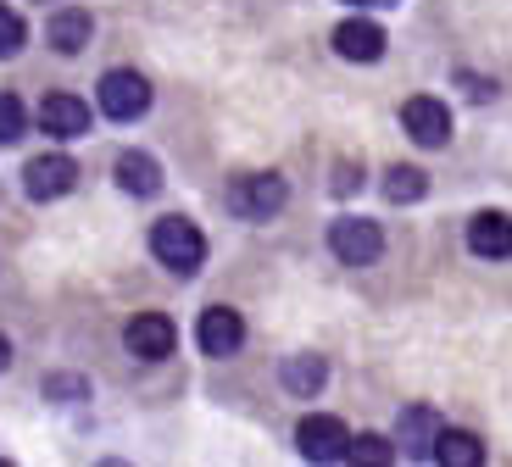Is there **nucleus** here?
<instances>
[{"label": "nucleus", "instance_id": "22", "mask_svg": "<svg viewBox=\"0 0 512 467\" xmlns=\"http://www.w3.org/2000/svg\"><path fill=\"white\" fill-rule=\"evenodd\" d=\"M351 6H362V0H351Z\"/></svg>", "mask_w": 512, "mask_h": 467}, {"label": "nucleus", "instance_id": "16", "mask_svg": "<svg viewBox=\"0 0 512 467\" xmlns=\"http://www.w3.org/2000/svg\"><path fill=\"white\" fill-rule=\"evenodd\" d=\"M90 28H95L90 12H56L51 17V45L73 56V51H84V45H90Z\"/></svg>", "mask_w": 512, "mask_h": 467}, {"label": "nucleus", "instance_id": "7", "mask_svg": "<svg viewBox=\"0 0 512 467\" xmlns=\"http://www.w3.org/2000/svg\"><path fill=\"white\" fill-rule=\"evenodd\" d=\"M78 184V162L73 156H34L23 173V190L34 195V201H56V195H67Z\"/></svg>", "mask_w": 512, "mask_h": 467}, {"label": "nucleus", "instance_id": "2", "mask_svg": "<svg viewBox=\"0 0 512 467\" xmlns=\"http://www.w3.org/2000/svg\"><path fill=\"white\" fill-rule=\"evenodd\" d=\"M329 251L346 267H373L384 256V228L373 223V217H340V223L329 228Z\"/></svg>", "mask_w": 512, "mask_h": 467}, {"label": "nucleus", "instance_id": "18", "mask_svg": "<svg viewBox=\"0 0 512 467\" xmlns=\"http://www.w3.org/2000/svg\"><path fill=\"white\" fill-rule=\"evenodd\" d=\"M390 456H396V445H390V440H379V434H357V440H346V456H340V462L373 467V462H390Z\"/></svg>", "mask_w": 512, "mask_h": 467}, {"label": "nucleus", "instance_id": "1", "mask_svg": "<svg viewBox=\"0 0 512 467\" xmlns=\"http://www.w3.org/2000/svg\"><path fill=\"white\" fill-rule=\"evenodd\" d=\"M151 251H156V262H167V273H201L206 234L190 217H162V223L151 228Z\"/></svg>", "mask_w": 512, "mask_h": 467}, {"label": "nucleus", "instance_id": "17", "mask_svg": "<svg viewBox=\"0 0 512 467\" xmlns=\"http://www.w3.org/2000/svg\"><path fill=\"white\" fill-rule=\"evenodd\" d=\"M423 190H429V178H423L418 167H390V173H384V195H390V201H396V206L418 201Z\"/></svg>", "mask_w": 512, "mask_h": 467}, {"label": "nucleus", "instance_id": "21", "mask_svg": "<svg viewBox=\"0 0 512 467\" xmlns=\"http://www.w3.org/2000/svg\"><path fill=\"white\" fill-rule=\"evenodd\" d=\"M12 367V345H6V334H0V373Z\"/></svg>", "mask_w": 512, "mask_h": 467}, {"label": "nucleus", "instance_id": "5", "mask_svg": "<svg viewBox=\"0 0 512 467\" xmlns=\"http://www.w3.org/2000/svg\"><path fill=\"white\" fill-rule=\"evenodd\" d=\"M145 106H151V84H145L140 73L117 67V73H106V78H101V112H106V117L128 123V117H140Z\"/></svg>", "mask_w": 512, "mask_h": 467}, {"label": "nucleus", "instance_id": "11", "mask_svg": "<svg viewBox=\"0 0 512 467\" xmlns=\"http://www.w3.org/2000/svg\"><path fill=\"white\" fill-rule=\"evenodd\" d=\"M334 51L346 56V62H379L384 56V28L368 23V17H346V23L334 28Z\"/></svg>", "mask_w": 512, "mask_h": 467}, {"label": "nucleus", "instance_id": "13", "mask_svg": "<svg viewBox=\"0 0 512 467\" xmlns=\"http://www.w3.org/2000/svg\"><path fill=\"white\" fill-rule=\"evenodd\" d=\"M117 184H123L128 195H156L162 190V167H156L145 151H123L117 156Z\"/></svg>", "mask_w": 512, "mask_h": 467}, {"label": "nucleus", "instance_id": "12", "mask_svg": "<svg viewBox=\"0 0 512 467\" xmlns=\"http://www.w3.org/2000/svg\"><path fill=\"white\" fill-rule=\"evenodd\" d=\"M123 340H128V351L140 356V362H162V356L173 351V323L156 317V312H145V317H134V323L123 329Z\"/></svg>", "mask_w": 512, "mask_h": 467}, {"label": "nucleus", "instance_id": "6", "mask_svg": "<svg viewBox=\"0 0 512 467\" xmlns=\"http://www.w3.org/2000/svg\"><path fill=\"white\" fill-rule=\"evenodd\" d=\"M401 128H407V139L440 151V145L451 139V112L435 101V95H412V101L401 106Z\"/></svg>", "mask_w": 512, "mask_h": 467}, {"label": "nucleus", "instance_id": "8", "mask_svg": "<svg viewBox=\"0 0 512 467\" xmlns=\"http://www.w3.org/2000/svg\"><path fill=\"white\" fill-rule=\"evenodd\" d=\"M195 334H201L206 356H234L245 345V323H240V312H229V306H206L201 323H195Z\"/></svg>", "mask_w": 512, "mask_h": 467}, {"label": "nucleus", "instance_id": "4", "mask_svg": "<svg viewBox=\"0 0 512 467\" xmlns=\"http://www.w3.org/2000/svg\"><path fill=\"white\" fill-rule=\"evenodd\" d=\"M346 440H351V429L340 417H323V412L301 417V429H295V445H301L307 462H340V456H346Z\"/></svg>", "mask_w": 512, "mask_h": 467}, {"label": "nucleus", "instance_id": "9", "mask_svg": "<svg viewBox=\"0 0 512 467\" xmlns=\"http://www.w3.org/2000/svg\"><path fill=\"white\" fill-rule=\"evenodd\" d=\"M39 128L56 134V139L90 134V106L78 101V95H45V101H39Z\"/></svg>", "mask_w": 512, "mask_h": 467}, {"label": "nucleus", "instance_id": "15", "mask_svg": "<svg viewBox=\"0 0 512 467\" xmlns=\"http://www.w3.org/2000/svg\"><path fill=\"white\" fill-rule=\"evenodd\" d=\"M435 462L440 467H479L485 462V445L474 440V434H462V429H446V434H435Z\"/></svg>", "mask_w": 512, "mask_h": 467}, {"label": "nucleus", "instance_id": "19", "mask_svg": "<svg viewBox=\"0 0 512 467\" xmlns=\"http://www.w3.org/2000/svg\"><path fill=\"white\" fill-rule=\"evenodd\" d=\"M23 134H28V112H23V101L0 89V145H17Z\"/></svg>", "mask_w": 512, "mask_h": 467}, {"label": "nucleus", "instance_id": "20", "mask_svg": "<svg viewBox=\"0 0 512 467\" xmlns=\"http://www.w3.org/2000/svg\"><path fill=\"white\" fill-rule=\"evenodd\" d=\"M23 34H28V28H23V17H17L12 6H0V62L23 51Z\"/></svg>", "mask_w": 512, "mask_h": 467}, {"label": "nucleus", "instance_id": "10", "mask_svg": "<svg viewBox=\"0 0 512 467\" xmlns=\"http://www.w3.org/2000/svg\"><path fill=\"white\" fill-rule=\"evenodd\" d=\"M468 251L485 256V262H507L512 256V217L507 212H479L468 223Z\"/></svg>", "mask_w": 512, "mask_h": 467}, {"label": "nucleus", "instance_id": "14", "mask_svg": "<svg viewBox=\"0 0 512 467\" xmlns=\"http://www.w3.org/2000/svg\"><path fill=\"white\" fill-rule=\"evenodd\" d=\"M323 379H329V362H323L318 351H301V356L284 362V390L290 395H318Z\"/></svg>", "mask_w": 512, "mask_h": 467}, {"label": "nucleus", "instance_id": "3", "mask_svg": "<svg viewBox=\"0 0 512 467\" xmlns=\"http://www.w3.org/2000/svg\"><path fill=\"white\" fill-rule=\"evenodd\" d=\"M284 178L279 173H245L240 184L229 190V201H234V212L240 217H251V223H268V217H279L284 212Z\"/></svg>", "mask_w": 512, "mask_h": 467}]
</instances>
